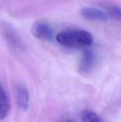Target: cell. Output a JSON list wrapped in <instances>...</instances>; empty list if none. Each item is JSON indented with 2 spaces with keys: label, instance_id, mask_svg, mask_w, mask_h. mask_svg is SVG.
Returning <instances> with one entry per match:
<instances>
[{
  "label": "cell",
  "instance_id": "obj_1",
  "mask_svg": "<svg viewBox=\"0 0 121 122\" xmlns=\"http://www.w3.org/2000/svg\"><path fill=\"white\" fill-rule=\"evenodd\" d=\"M56 38L59 44L69 48L87 47L91 45L93 41L91 33L83 30H71L60 32Z\"/></svg>",
  "mask_w": 121,
  "mask_h": 122
},
{
  "label": "cell",
  "instance_id": "obj_2",
  "mask_svg": "<svg viewBox=\"0 0 121 122\" xmlns=\"http://www.w3.org/2000/svg\"><path fill=\"white\" fill-rule=\"evenodd\" d=\"M31 32L35 38L40 40L50 41L53 38V32L51 26L44 21H38L34 23Z\"/></svg>",
  "mask_w": 121,
  "mask_h": 122
},
{
  "label": "cell",
  "instance_id": "obj_3",
  "mask_svg": "<svg viewBox=\"0 0 121 122\" xmlns=\"http://www.w3.org/2000/svg\"><path fill=\"white\" fill-rule=\"evenodd\" d=\"M80 13L84 19L88 20L106 21L109 19L107 12L94 7H84Z\"/></svg>",
  "mask_w": 121,
  "mask_h": 122
},
{
  "label": "cell",
  "instance_id": "obj_4",
  "mask_svg": "<svg viewBox=\"0 0 121 122\" xmlns=\"http://www.w3.org/2000/svg\"><path fill=\"white\" fill-rule=\"evenodd\" d=\"M96 58L94 53L91 50L86 49L84 50L79 63V70L83 73H87L94 67Z\"/></svg>",
  "mask_w": 121,
  "mask_h": 122
},
{
  "label": "cell",
  "instance_id": "obj_5",
  "mask_svg": "<svg viewBox=\"0 0 121 122\" xmlns=\"http://www.w3.org/2000/svg\"><path fill=\"white\" fill-rule=\"evenodd\" d=\"M16 99L17 105L22 110L26 111L29 107V93L24 86L18 87L16 91Z\"/></svg>",
  "mask_w": 121,
  "mask_h": 122
},
{
  "label": "cell",
  "instance_id": "obj_6",
  "mask_svg": "<svg viewBox=\"0 0 121 122\" xmlns=\"http://www.w3.org/2000/svg\"><path fill=\"white\" fill-rule=\"evenodd\" d=\"M10 107L9 98L3 87L0 85V120L7 117L9 113Z\"/></svg>",
  "mask_w": 121,
  "mask_h": 122
},
{
  "label": "cell",
  "instance_id": "obj_7",
  "mask_svg": "<svg viewBox=\"0 0 121 122\" xmlns=\"http://www.w3.org/2000/svg\"><path fill=\"white\" fill-rule=\"evenodd\" d=\"M82 120L83 122H101L98 115L91 110H85L83 112Z\"/></svg>",
  "mask_w": 121,
  "mask_h": 122
},
{
  "label": "cell",
  "instance_id": "obj_8",
  "mask_svg": "<svg viewBox=\"0 0 121 122\" xmlns=\"http://www.w3.org/2000/svg\"><path fill=\"white\" fill-rule=\"evenodd\" d=\"M109 18L112 17L117 21L121 22V8L115 6H112L108 9L107 12Z\"/></svg>",
  "mask_w": 121,
  "mask_h": 122
},
{
  "label": "cell",
  "instance_id": "obj_9",
  "mask_svg": "<svg viewBox=\"0 0 121 122\" xmlns=\"http://www.w3.org/2000/svg\"><path fill=\"white\" fill-rule=\"evenodd\" d=\"M71 122V121H69V122Z\"/></svg>",
  "mask_w": 121,
  "mask_h": 122
}]
</instances>
